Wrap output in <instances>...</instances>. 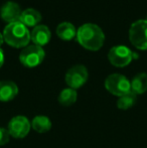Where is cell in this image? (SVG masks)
<instances>
[{"label": "cell", "mask_w": 147, "mask_h": 148, "mask_svg": "<svg viewBox=\"0 0 147 148\" xmlns=\"http://www.w3.org/2000/svg\"><path fill=\"white\" fill-rule=\"evenodd\" d=\"M137 56L126 45H116L113 47L108 53V59L111 64L117 68H124L128 66Z\"/></svg>", "instance_id": "5"}, {"label": "cell", "mask_w": 147, "mask_h": 148, "mask_svg": "<svg viewBox=\"0 0 147 148\" xmlns=\"http://www.w3.org/2000/svg\"><path fill=\"white\" fill-rule=\"evenodd\" d=\"M89 78L88 70L83 64H77L67 72L65 80L70 88L77 90L83 87L87 83Z\"/></svg>", "instance_id": "7"}, {"label": "cell", "mask_w": 147, "mask_h": 148, "mask_svg": "<svg viewBox=\"0 0 147 148\" xmlns=\"http://www.w3.org/2000/svg\"><path fill=\"white\" fill-rule=\"evenodd\" d=\"M9 138H10V134L8 129L0 128V146L7 144L9 142Z\"/></svg>", "instance_id": "18"}, {"label": "cell", "mask_w": 147, "mask_h": 148, "mask_svg": "<svg viewBox=\"0 0 147 148\" xmlns=\"http://www.w3.org/2000/svg\"><path fill=\"white\" fill-rule=\"evenodd\" d=\"M3 64H4V55L2 49H0V68L3 66Z\"/></svg>", "instance_id": "19"}, {"label": "cell", "mask_w": 147, "mask_h": 148, "mask_svg": "<svg viewBox=\"0 0 147 148\" xmlns=\"http://www.w3.org/2000/svg\"><path fill=\"white\" fill-rule=\"evenodd\" d=\"M44 57L45 53L42 47L32 45L22 49L19 55V60L26 68H36L43 62Z\"/></svg>", "instance_id": "6"}, {"label": "cell", "mask_w": 147, "mask_h": 148, "mask_svg": "<svg viewBox=\"0 0 147 148\" xmlns=\"http://www.w3.org/2000/svg\"><path fill=\"white\" fill-rule=\"evenodd\" d=\"M41 18L42 17H41V14L39 11L34 9V8H27L21 12L19 21L25 26L36 27L41 21Z\"/></svg>", "instance_id": "12"}, {"label": "cell", "mask_w": 147, "mask_h": 148, "mask_svg": "<svg viewBox=\"0 0 147 148\" xmlns=\"http://www.w3.org/2000/svg\"><path fill=\"white\" fill-rule=\"evenodd\" d=\"M21 12L20 6L17 3L13 1H8L2 5L0 9V17L4 21L12 23V22L19 21Z\"/></svg>", "instance_id": "9"}, {"label": "cell", "mask_w": 147, "mask_h": 148, "mask_svg": "<svg viewBox=\"0 0 147 148\" xmlns=\"http://www.w3.org/2000/svg\"><path fill=\"white\" fill-rule=\"evenodd\" d=\"M51 38V33L49 28L46 25L38 24L30 32V40L34 42V45L37 47H43L47 45Z\"/></svg>", "instance_id": "10"}, {"label": "cell", "mask_w": 147, "mask_h": 148, "mask_svg": "<svg viewBox=\"0 0 147 148\" xmlns=\"http://www.w3.org/2000/svg\"><path fill=\"white\" fill-rule=\"evenodd\" d=\"M4 41L15 49L26 47L30 41V32L20 21L8 23L3 30Z\"/></svg>", "instance_id": "2"}, {"label": "cell", "mask_w": 147, "mask_h": 148, "mask_svg": "<svg viewBox=\"0 0 147 148\" xmlns=\"http://www.w3.org/2000/svg\"><path fill=\"white\" fill-rule=\"evenodd\" d=\"M146 20H147V16H146Z\"/></svg>", "instance_id": "21"}, {"label": "cell", "mask_w": 147, "mask_h": 148, "mask_svg": "<svg viewBox=\"0 0 147 148\" xmlns=\"http://www.w3.org/2000/svg\"><path fill=\"white\" fill-rule=\"evenodd\" d=\"M18 94V87L12 81L0 82V101L9 102L13 100Z\"/></svg>", "instance_id": "11"}, {"label": "cell", "mask_w": 147, "mask_h": 148, "mask_svg": "<svg viewBox=\"0 0 147 148\" xmlns=\"http://www.w3.org/2000/svg\"><path fill=\"white\" fill-rule=\"evenodd\" d=\"M136 96L137 95L130 92L122 97H119L117 101V107L120 110H128L132 108L136 103Z\"/></svg>", "instance_id": "17"}, {"label": "cell", "mask_w": 147, "mask_h": 148, "mask_svg": "<svg viewBox=\"0 0 147 148\" xmlns=\"http://www.w3.org/2000/svg\"><path fill=\"white\" fill-rule=\"evenodd\" d=\"M57 34L63 40H72L77 35V29L71 22H62L57 27Z\"/></svg>", "instance_id": "13"}, {"label": "cell", "mask_w": 147, "mask_h": 148, "mask_svg": "<svg viewBox=\"0 0 147 148\" xmlns=\"http://www.w3.org/2000/svg\"><path fill=\"white\" fill-rule=\"evenodd\" d=\"M147 91V74L136 75L131 81V92L135 95H141Z\"/></svg>", "instance_id": "15"}, {"label": "cell", "mask_w": 147, "mask_h": 148, "mask_svg": "<svg viewBox=\"0 0 147 148\" xmlns=\"http://www.w3.org/2000/svg\"><path fill=\"white\" fill-rule=\"evenodd\" d=\"M77 99H78L77 91L72 88L64 89L63 91L59 93V98H57L59 103L61 104V105L65 106V107H69V106L75 104Z\"/></svg>", "instance_id": "16"}, {"label": "cell", "mask_w": 147, "mask_h": 148, "mask_svg": "<svg viewBox=\"0 0 147 148\" xmlns=\"http://www.w3.org/2000/svg\"><path fill=\"white\" fill-rule=\"evenodd\" d=\"M3 41H4L3 34H1V33H0V47H1V45H2V43H3Z\"/></svg>", "instance_id": "20"}, {"label": "cell", "mask_w": 147, "mask_h": 148, "mask_svg": "<svg viewBox=\"0 0 147 148\" xmlns=\"http://www.w3.org/2000/svg\"><path fill=\"white\" fill-rule=\"evenodd\" d=\"M8 131L10 136L16 139L24 138L29 133L31 129V124L29 120L24 116H15L8 123Z\"/></svg>", "instance_id": "8"}, {"label": "cell", "mask_w": 147, "mask_h": 148, "mask_svg": "<svg viewBox=\"0 0 147 148\" xmlns=\"http://www.w3.org/2000/svg\"><path fill=\"white\" fill-rule=\"evenodd\" d=\"M105 88L112 95L122 97L131 92V83L123 75L112 74L105 80Z\"/></svg>", "instance_id": "3"}, {"label": "cell", "mask_w": 147, "mask_h": 148, "mask_svg": "<svg viewBox=\"0 0 147 148\" xmlns=\"http://www.w3.org/2000/svg\"><path fill=\"white\" fill-rule=\"evenodd\" d=\"M31 128L37 133H46L51 129V121L46 116H36L30 122Z\"/></svg>", "instance_id": "14"}, {"label": "cell", "mask_w": 147, "mask_h": 148, "mask_svg": "<svg viewBox=\"0 0 147 148\" xmlns=\"http://www.w3.org/2000/svg\"><path fill=\"white\" fill-rule=\"evenodd\" d=\"M77 40L84 49L96 51L103 47L105 34L100 26L94 23H86L77 30Z\"/></svg>", "instance_id": "1"}, {"label": "cell", "mask_w": 147, "mask_h": 148, "mask_svg": "<svg viewBox=\"0 0 147 148\" xmlns=\"http://www.w3.org/2000/svg\"><path fill=\"white\" fill-rule=\"evenodd\" d=\"M129 40L136 49H147V20L140 19L133 22L129 29Z\"/></svg>", "instance_id": "4"}]
</instances>
